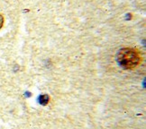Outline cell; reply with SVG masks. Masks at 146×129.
<instances>
[{
    "label": "cell",
    "mask_w": 146,
    "mask_h": 129,
    "mask_svg": "<svg viewBox=\"0 0 146 129\" xmlns=\"http://www.w3.org/2000/svg\"><path fill=\"white\" fill-rule=\"evenodd\" d=\"M49 100H50V98L48 95H41V96L39 97V103L42 106H45L48 104Z\"/></svg>",
    "instance_id": "obj_2"
},
{
    "label": "cell",
    "mask_w": 146,
    "mask_h": 129,
    "mask_svg": "<svg viewBox=\"0 0 146 129\" xmlns=\"http://www.w3.org/2000/svg\"><path fill=\"white\" fill-rule=\"evenodd\" d=\"M3 24H4V18H3V16H2L1 14H0V29L2 28Z\"/></svg>",
    "instance_id": "obj_3"
},
{
    "label": "cell",
    "mask_w": 146,
    "mask_h": 129,
    "mask_svg": "<svg viewBox=\"0 0 146 129\" xmlns=\"http://www.w3.org/2000/svg\"><path fill=\"white\" fill-rule=\"evenodd\" d=\"M140 56L133 48H122L116 54V61L123 69H132L140 63Z\"/></svg>",
    "instance_id": "obj_1"
}]
</instances>
